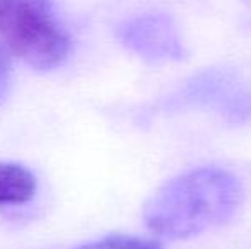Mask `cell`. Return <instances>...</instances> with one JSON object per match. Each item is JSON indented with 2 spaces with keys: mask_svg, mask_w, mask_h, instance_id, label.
<instances>
[{
  "mask_svg": "<svg viewBox=\"0 0 251 249\" xmlns=\"http://www.w3.org/2000/svg\"><path fill=\"white\" fill-rule=\"evenodd\" d=\"M243 200L245 189L234 174L200 167L162 184L147 202L144 219L164 239H186L227 222Z\"/></svg>",
  "mask_w": 251,
  "mask_h": 249,
  "instance_id": "1",
  "label": "cell"
},
{
  "mask_svg": "<svg viewBox=\"0 0 251 249\" xmlns=\"http://www.w3.org/2000/svg\"><path fill=\"white\" fill-rule=\"evenodd\" d=\"M0 41L7 51L38 70L58 67L72 48L53 0H0Z\"/></svg>",
  "mask_w": 251,
  "mask_h": 249,
  "instance_id": "2",
  "label": "cell"
},
{
  "mask_svg": "<svg viewBox=\"0 0 251 249\" xmlns=\"http://www.w3.org/2000/svg\"><path fill=\"white\" fill-rule=\"evenodd\" d=\"M122 40L149 62L181 60L186 48L176 23L166 14L137 17L122 27Z\"/></svg>",
  "mask_w": 251,
  "mask_h": 249,
  "instance_id": "3",
  "label": "cell"
},
{
  "mask_svg": "<svg viewBox=\"0 0 251 249\" xmlns=\"http://www.w3.org/2000/svg\"><path fill=\"white\" fill-rule=\"evenodd\" d=\"M77 249H162L157 243L133 236H108Z\"/></svg>",
  "mask_w": 251,
  "mask_h": 249,
  "instance_id": "5",
  "label": "cell"
},
{
  "mask_svg": "<svg viewBox=\"0 0 251 249\" xmlns=\"http://www.w3.org/2000/svg\"><path fill=\"white\" fill-rule=\"evenodd\" d=\"M36 191L33 173L16 162L0 160V206L29 202Z\"/></svg>",
  "mask_w": 251,
  "mask_h": 249,
  "instance_id": "4",
  "label": "cell"
},
{
  "mask_svg": "<svg viewBox=\"0 0 251 249\" xmlns=\"http://www.w3.org/2000/svg\"><path fill=\"white\" fill-rule=\"evenodd\" d=\"M9 75H10V60H9V51L5 50V46L0 45V97L5 92L7 84H9Z\"/></svg>",
  "mask_w": 251,
  "mask_h": 249,
  "instance_id": "6",
  "label": "cell"
}]
</instances>
